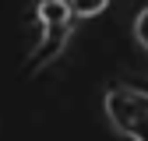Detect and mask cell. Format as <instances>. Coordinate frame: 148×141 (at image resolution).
Wrapping results in <instances>:
<instances>
[{"label":"cell","instance_id":"6da1fadb","mask_svg":"<svg viewBox=\"0 0 148 141\" xmlns=\"http://www.w3.org/2000/svg\"><path fill=\"white\" fill-rule=\"evenodd\" d=\"M106 116L113 120V127L120 134H131L138 123L148 116V92L127 88V85L109 88V92H106Z\"/></svg>","mask_w":148,"mask_h":141},{"label":"cell","instance_id":"7a4b0ae2","mask_svg":"<svg viewBox=\"0 0 148 141\" xmlns=\"http://www.w3.org/2000/svg\"><path fill=\"white\" fill-rule=\"evenodd\" d=\"M71 42V21L67 25H42V39L28 53V74H39L42 67H49L53 60H60V53Z\"/></svg>","mask_w":148,"mask_h":141},{"label":"cell","instance_id":"3957f363","mask_svg":"<svg viewBox=\"0 0 148 141\" xmlns=\"http://www.w3.org/2000/svg\"><path fill=\"white\" fill-rule=\"evenodd\" d=\"M71 4L67 0H39V21L42 25H67L71 21Z\"/></svg>","mask_w":148,"mask_h":141},{"label":"cell","instance_id":"277c9868","mask_svg":"<svg viewBox=\"0 0 148 141\" xmlns=\"http://www.w3.org/2000/svg\"><path fill=\"white\" fill-rule=\"evenodd\" d=\"M67 4H71V14L74 18H92V14L106 11L109 0H67Z\"/></svg>","mask_w":148,"mask_h":141},{"label":"cell","instance_id":"5b68a950","mask_svg":"<svg viewBox=\"0 0 148 141\" xmlns=\"http://www.w3.org/2000/svg\"><path fill=\"white\" fill-rule=\"evenodd\" d=\"M134 35H138V42L145 46V53H148V4L138 11V18H134Z\"/></svg>","mask_w":148,"mask_h":141},{"label":"cell","instance_id":"8992f818","mask_svg":"<svg viewBox=\"0 0 148 141\" xmlns=\"http://www.w3.org/2000/svg\"><path fill=\"white\" fill-rule=\"evenodd\" d=\"M127 138H134V141H148V116H145V120L138 123V127H134L131 134H127Z\"/></svg>","mask_w":148,"mask_h":141}]
</instances>
